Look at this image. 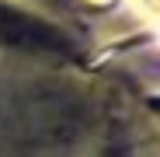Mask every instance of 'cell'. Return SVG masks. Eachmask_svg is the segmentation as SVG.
I'll return each instance as SVG.
<instances>
[{
    "mask_svg": "<svg viewBox=\"0 0 160 157\" xmlns=\"http://www.w3.org/2000/svg\"><path fill=\"white\" fill-rule=\"evenodd\" d=\"M0 42L32 49V52H70V42L59 28H52L32 14H21L7 4H0Z\"/></svg>",
    "mask_w": 160,
    "mask_h": 157,
    "instance_id": "obj_1",
    "label": "cell"
},
{
    "mask_svg": "<svg viewBox=\"0 0 160 157\" xmlns=\"http://www.w3.org/2000/svg\"><path fill=\"white\" fill-rule=\"evenodd\" d=\"M108 157H122V154H108Z\"/></svg>",
    "mask_w": 160,
    "mask_h": 157,
    "instance_id": "obj_2",
    "label": "cell"
}]
</instances>
